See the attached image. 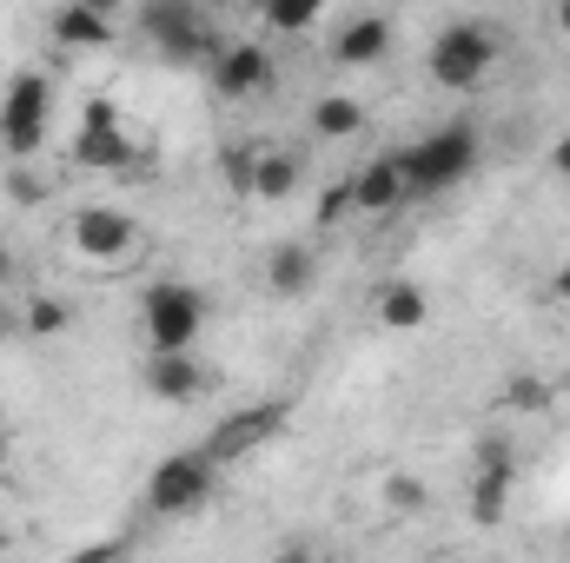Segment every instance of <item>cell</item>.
<instances>
[{
  "mask_svg": "<svg viewBox=\"0 0 570 563\" xmlns=\"http://www.w3.org/2000/svg\"><path fill=\"white\" fill-rule=\"evenodd\" d=\"M498 60H504V33L491 20H451V27H438L431 33V53H425L431 80L444 93H478L498 73Z\"/></svg>",
  "mask_w": 570,
  "mask_h": 563,
  "instance_id": "6da1fadb",
  "label": "cell"
},
{
  "mask_svg": "<svg viewBox=\"0 0 570 563\" xmlns=\"http://www.w3.org/2000/svg\"><path fill=\"white\" fill-rule=\"evenodd\" d=\"M478 127L458 113V120H444V127H431L425 140L399 146V166H405V186L412 192H444V186H458L471 166H478Z\"/></svg>",
  "mask_w": 570,
  "mask_h": 563,
  "instance_id": "7a4b0ae2",
  "label": "cell"
},
{
  "mask_svg": "<svg viewBox=\"0 0 570 563\" xmlns=\"http://www.w3.org/2000/svg\"><path fill=\"white\" fill-rule=\"evenodd\" d=\"M213 491H219V464L206 451H166L146 471V511L153 517H193L213 504Z\"/></svg>",
  "mask_w": 570,
  "mask_h": 563,
  "instance_id": "3957f363",
  "label": "cell"
},
{
  "mask_svg": "<svg viewBox=\"0 0 570 563\" xmlns=\"http://www.w3.org/2000/svg\"><path fill=\"white\" fill-rule=\"evenodd\" d=\"M47 120H53V80L40 67H20L0 87V146H7V159L27 166L47 146Z\"/></svg>",
  "mask_w": 570,
  "mask_h": 563,
  "instance_id": "277c9868",
  "label": "cell"
},
{
  "mask_svg": "<svg viewBox=\"0 0 570 563\" xmlns=\"http://www.w3.org/2000/svg\"><path fill=\"white\" fill-rule=\"evenodd\" d=\"M140 325L153 352H193V338L206 332V292L186 279H159L140 298Z\"/></svg>",
  "mask_w": 570,
  "mask_h": 563,
  "instance_id": "5b68a950",
  "label": "cell"
},
{
  "mask_svg": "<svg viewBox=\"0 0 570 563\" xmlns=\"http://www.w3.org/2000/svg\"><path fill=\"white\" fill-rule=\"evenodd\" d=\"M134 27H140L166 60H213L219 53V33H213L206 7H193V0H140L134 7Z\"/></svg>",
  "mask_w": 570,
  "mask_h": 563,
  "instance_id": "8992f818",
  "label": "cell"
},
{
  "mask_svg": "<svg viewBox=\"0 0 570 563\" xmlns=\"http://www.w3.org/2000/svg\"><path fill=\"white\" fill-rule=\"evenodd\" d=\"M67 159L87 166V172H127V166L140 159V140L127 134V120H120V107H114L107 93H94V100L80 107V134L67 146Z\"/></svg>",
  "mask_w": 570,
  "mask_h": 563,
  "instance_id": "52a82bcc",
  "label": "cell"
},
{
  "mask_svg": "<svg viewBox=\"0 0 570 563\" xmlns=\"http://www.w3.org/2000/svg\"><path fill=\"white\" fill-rule=\"evenodd\" d=\"M285 418H292V405H285V398H259V405H239L233 418H219L213 431H206V444H199V451H206V457H213V464L226 471V464L253 457L259 444H273V437L285 431Z\"/></svg>",
  "mask_w": 570,
  "mask_h": 563,
  "instance_id": "ba28073f",
  "label": "cell"
},
{
  "mask_svg": "<svg viewBox=\"0 0 570 563\" xmlns=\"http://www.w3.org/2000/svg\"><path fill=\"white\" fill-rule=\"evenodd\" d=\"M73 253L87 259V266H114V259H127L134 246H140V226H134V213L127 206H73Z\"/></svg>",
  "mask_w": 570,
  "mask_h": 563,
  "instance_id": "9c48e42d",
  "label": "cell"
},
{
  "mask_svg": "<svg viewBox=\"0 0 570 563\" xmlns=\"http://www.w3.org/2000/svg\"><path fill=\"white\" fill-rule=\"evenodd\" d=\"M206 73H213V87L226 100H259V93H273L279 60L266 53V40H219V53L206 60Z\"/></svg>",
  "mask_w": 570,
  "mask_h": 563,
  "instance_id": "30bf717a",
  "label": "cell"
},
{
  "mask_svg": "<svg viewBox=\"0 0 570 563\" xmlns=\"http://www.w3.org/2000/svg\"><path fill=\"white\" fill-rule=\"evenodd\" d=\"M392 40H399L392 13H345L332 27V40H325V60L332 67H379L392 53Z\"/></svg>",
  "mask_w": 570,
  "mask_h": 563,
  "instance_id": "8fae6325",
  "label": "cell"
},
{
  "mask_svg": "<svg viewBox=\"0 0 570 563\" xmlns=\"http://www.w3.org/2000/svg\"><path fill=\"white\" fill-rule=\"evenodd\" d=\"M47 33H53V47H67V53H94V47H114V7L107 0H67V7H53L47 13Z\"/></svg>",
  "mask_w": 570,
  "mask_h": 563,
  "instance_id": "7c38bea8",
  "label": "cell"
},
{
  "mask_svg": "<svg viewBox=\"0 0 570 563\" xmlns=\"http://www.w3.org/2000/svg\"><path fill=\"white\" fill-rule=\"evenodd\" d=\"M140 385L159 398V405H193V398H206L213 372H206L193 352H153L146 372H140Z\"/></svg>",
  "mask_w": 570,
  "mask_h": 563,
  "instance_id": "4fadbf2b",
  "label": "cell"
},
{
  "mask_svg": "<svg viewBox=\"0 0 570 563\" xmlns=\"http://www.w3.org/2000/svg\"><path fill=\"white\" fill-rule=\"evenodd\" d=\"M412 199V186H405V166H399V152H379V159H365L358 172H352V213H372V219H385V213H399Z\"/></svg>",
  "mask_w": 570,
  "mask_h": 563,
  "instance_id": "5bb4252c",
  "label": "cell"
},
{
  "mask_svg": "<svg viewBox=\"0 0 570 563\" xmlns=\"http://www.w3.org/2000/svg\"><path fill=\"white\" fill-rule=\"evenodd\" d=\"M318 279V259H312V246H298V239H285L266 253V292L273 298H305Z\"/></svg>",
  "mask_w": 570,
  "mask_h": 563,
  "instance_id": "9a60e30c",
  "label": "cell"
},
{
  "mask_svg": "<svg viewBox=\"0 0 570 563\" xmlns=\"http://www.w3.org/2000/svg\"><path fill=\"white\" fill-rule=\"evenodd\" d=\"M298 179H305V159H298L292 146H266V152H259V179H253V199H266V206H285V199L298 192Z\"/></svg>",
  "mask_w": 570,
  "mask_h": 563,
  "instance_id": "2e32d148",
  "label": "cell"
},
{
  "mask_svg": "<svg viewBox=\"0 0 570 563\" xmlns=\"http://www.w3.org/2000/svg\"><path fill=\"white\" fill-rule=\"evenodd\" d=\"M312 134H318V140H358V134H365V100H352V93H318V100H312Z\"/></svg>",
  "mask_w": 570,
  "mask_h": 563,
  "instance_id": "e0dca14e",
  "label": "cell"
},
{
  "mask_svg": "<svg viewBox=\"0 0 570 563\" xmlns=\"http://www.w3.org/2000/svg\"><path fill=\"white\" fill-rule=\"evenodd\" d=\"M464 511H471L478 531H498L504 511H511V477H498V471H471V497H464Z\"/></svg>",
  "mask_w": 570,
  "mask_h": 563,
  "instance_id": "ac0fdd59",
  "label": "cell"
},
{
  "mask_svg": "<svg viewBox=\"0 0 570 563\" xmlns=\"http://www.w3.org/2000/svg\"><path fill=\"white\" fill-rule=\"evenodd\" d=\"M379 318H385L392 332H419V325L431 318V298L412 279H392L385 292H379Z\"/></svg>",
  "mask_w": 570,
  "mask_h": 563,
  "instance_id": "d6986e66",
  "label": "cell"
},
{
  "mask_svg": "<svg viewBox=\"0 0 570 563\" xmlns=\"http://www.w3.org/2000/svg\"><path fill=\"white\" fill-rule=\"evenodd\" d=\"M20 318H27V338H60V332H73V305H67L60 292L20 298Z\"/></svg>",
  "mask_w": 570,
  "mask_h": 563,
  "instance_id": "ffe728a7",
  "label": "cell"
},
{
  "mask_svg": "<svg viewBox=\"0 0 570 563\" xmlns=\"http://www.w3.org/2000/svg\"><path fill=\"white\" fill-rule=\"evenodd\" d=\"M498 405H504V412H551V405H558V392H551L538 372H511V378H504V392H498Z\"/></svg>",
  "mask_w": 570,
  "mask_h": 563,
  "instance_id": "44dd1931",
  "label": "cell"
},
{
  "mask_svg": "<svg viewBox=\"0 0 570 563\" xmlns=\"http://www.w3.org/2000/svg\"><path fill=\"white\" fill-rule=\"evenodd\" d=\"M259 152H266L259 140H239V146H226V152H219L226 186H233V192H246V199H253V179H259Z\"/></svg>",
  "mask_w": 570,
  "mask_h": 563,
  "instance_id": "7402d4cb",
  "label": "cell"
},
{
  "mask_svg": "<svg viewBox=\"0 0 570 563\" xmlns=\"http://www.w3.org/2000/svg\"><path fill=\"white\" fill-rule=\"evenodd\" d=\"M325 13H318V0H266V27L273 33H312Z\"/></svg>",
  "mask_w": 570,
  "mask_h": 563,
  "instance_id": "603a6c76",
  "label": "cell"
},
{
  "mask_svg": "<svg viewBox=\"0 0 570 563\" xmlns=\"http://www.w3.org/2000/svg\"><path fill=\"white\" fill-rule=\"evenodd\" d=\"M385 504H392V511H425L431 504L425 477H419V471H392V477H385Z\"/></svg>",
  "mask_w": 570,
  "mask_h": 563,
  "instance_id": "cb8c5ba5",
  "label": "cell"
},
{
  "mask_svg": "<svg viewBox=\"0 0 570 563\" xmlns=\"http://www.w3.org/2000/svg\"><path fill=\"white\" fill-rule=\"evenodd\" d=\"M312 219H318L325 233H332V226H345V219H352V179H332V186L318 192V213H312Z\"/></svg>",
  "mask_w": 570,
  "mask_h": 563,
  "instance_id": "d4e9b609",
  "label": "cell"
},
{
  "mask_svg": "<svg viewBox=\"0 0 570 563\" xmlns=\"http://www.w3.org/2000/svg\"><path fill=\"white\" fill-rule=\"evenodd\" d=\"M478 471H498V477H511V471H518V451H511V437H504V431L478 437Z\"/></svg>",
  "mask_w": 570,
  "mask_h": 563,
  "instance_id": "484cf974",
  "label": "cell"
},
{
  "mask_svg": "<svg viewBox=\"0 0 570 563\" xmlns=\"http://www.w3.org/2000/svg\"><path fill=\"white\" fill-rule=\"evenodd\" d=\"M67 563H127V537H107V544H80Z\"/></svg>",
  "mask_w": 570,
  "mask_h": 563,
  "instance_id": "4316f807",
  "label": "cell"
},
{
  "mask_svg": "<svg viewBox=\"0 0 570 563\" xmlns=\"http://www.w3.org/2000/svg\"><path fill=\"white\" fill-rule=\"evenodd\" d=\"M7 199H20V206H33V199H47V186H40V179H33L27 166H13V172H7Z\"/></svg>",
  "mask_w": 570,
  "mask_h": 563,
  "instance_id": "83f0119b",
  "label": "cell"
},
{
  "mask_svg": "<svg viewBox=\"0 0 570 563\" xmlns=\"http://www.w3.org/2000/svg\"><path fill=\"white\" fill-rule=\"evenodd\" d=\"M20 273H27V266H20V253H13V246H0V298H20Z\"/></svg>",
  "mask_w": 570,
  "mask_h": 563,
  "instance_id": "f1b7e54d",
  "label": "cell"
},
{
  "mask_svg": "<svg viewBox=\"0 0 570 563\" xmlns=\"http://www.w3.org/2000/svg\"><path fill=\"white\" fill-rule=\"evenodd\" d=\"M27 338V318H20V298H0V345Z\"/></svg>",
  "mask_w": 570,
  "mask_h": 563,
  "instance_id": "f546056e",
  "label": "cell"
},
{
  "mask_svg": "<svg viewBox=\"0 0 570 563\" xmlns=\"http://www.w3.org/2000/svg\"><path fill=\"white\" fill-rule=\"evenodd\" d=\"M551 172H558V179H570V134H558V140H551Z\"/></svg>",
  "mask_w": 570,
  "mask_h": 563,
  "instance_id": "4dcf8cb0",
  "label": "cell"
},
{
  "mask_svg": "<svg viewBox=\"0 0 570 563\" xmlns=\"http://www.w3.org/2000/svg\"><path fill=\"white\" fill-rule=\"evenodd\" d=\"M551 298H558V305H570V259L551 273Z\"/></svg>",
  "mask_w": 570,
  "mask_h": 563,
  "instance_id": "1f68e13d",
  "label": "cell"
},
{
  "mask_svg": "<svg viewBox=\"0 0 570 563\" xmlns=\"http://www.w3.org/2000/svg\"><path fill=\"white\" fill-rule=\"evenodd\" d=\"M273 563H312V551H305V544H285V551H279Z\"/></svg>",
  "mask_w": 570,
  "mask_h": 563,
  "instance_id": "d6a6232c",
  "label": "cell"
},
{
  "mask_svg": "<svg viewBox=\"0 0 570 563\" xmlns=\"http://www.w3.org/2000/svg\"><path fill=\"white\" fill-rule=\"evenodd\" d=\"M551 27H558V33H570V0H558V13H551Z\"/></svg>",
  "mask_w": 570,
  "mask_h": 563,
  "instance_id": "836d02e7",
  "label": "cell"
},
{
  "mask_svg": "<svg viewBox=\"0 0 570 563\" xmlns=\"http://www.w3.org/2000/svg\"><path fill=\"white\" fill-rule=\"evenodd\" d=\"M438 563H471V557H438Z\"/></svg>",
  "mask_w": 570,
  "mask_h": 563,
  "instance_id": "e575fe53",
  "label": "cell"
},
{
  "mask_svg": "<svg viewBox=\"0 0 570 563\" xmlns=\"http://www.w3.org/2000/svg\"><path fill=\"white\" fill-rule=\"evenodd\" d=\"M0 551H7V531H0Z\"/></svg>",
  "mask_w": 570,
  "mask_h": 563,
  "instance_id": "d590c367",
  "label": "cell"
},
{
  "mask_svg": "<svg viewBox=\"0 0 570 563\" xmlns=\"http://www.w3.org/2000/svg\"><path fill=\"white\" fill-rule=\"evenodd\" d=\"M564 544H570V531H564Z\"/></svg>",
  "mask_w": 570,
  "mask_h": 563,
  "instance_id": "8d00e7d4",
  "label": "cell"
}]
</instances>
